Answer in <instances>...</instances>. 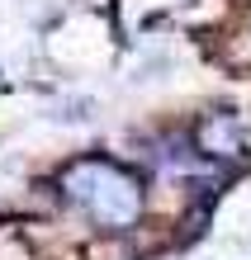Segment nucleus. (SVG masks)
Returning a JSON list of instances; mask_svg holds the SVG:
<instances>
[{"label": "nucleus", "mask_w": 251, "mask_h": 260, "mask_svg": "<svg viewBox=\"0 0 251 260\" xmlns=\"http://www.w3.org/2000/svg\"><path fill=\"white\" fill-rule=\"evenodd\" d=\"M62 194L100 227H133L143 213V189L128 171L109 161H81L62 175Z\"/></svg>", "instance_id": "obj_1"}]
</instances>
